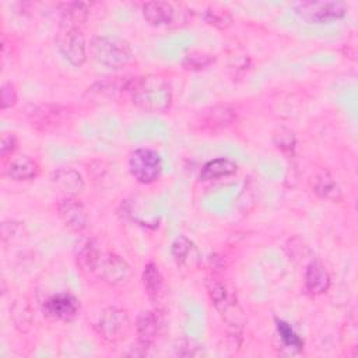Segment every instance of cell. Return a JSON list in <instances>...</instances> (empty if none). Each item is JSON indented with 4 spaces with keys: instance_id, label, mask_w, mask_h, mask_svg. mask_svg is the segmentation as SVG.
Here are the masks:
<instances>
[{
    "instance_id": "d6986e66",
    "label": "cell",
    "mask_w": 358,
    "mask_h": 358,
    "mask_svg": "<svg viewBox=\"0 0 358 358\" xmlns=\"http://www.w3.org/2000/svg\"><path fill=\"white\" fill-rule=\"evenodd\" d=\"M143 285L145 289L147 296L154 302H159V299L164 295V278L162 274L155 263L145 264L143 270Z\"/></svg>"
},
{
    "instance_id": "2e32d148",
    "label": "cell",
    "mask_w": 358,
    "mask_h": 358,
    "mask_svg": "<svg viewBox=\"0 0 358 358\" xmlns=\"http://www.w3.org/2000/svg\"><path fill=\"white\" fill-rule=\"evenodd\" d=\"M235 119V110L231 109L227 105L220 106H211L200 113V117L197 119V123L201 129L215 130L225 127L231 124V122Z\"/></svg>"
},
{
    "instance_id": "f546056e",
    "label": "cell",
    "mask_w": 358,
    "mask_h": 358,
    "mask_svg": "<svg viewBox=\"0 0 358 358\" xmlns=\"http://www.w3.org/2000/svg\"><path fill=\"white\" fill-rule=\"evenodd\" d=\"M22 229L24 225L22 222H17V221H10V222H3L1 225V238L3 241H7V238H17L20 235H22Z\"/></svg>"
},
{
    "instance_id": "9c48e42d",
    "label": "cell",
    "mask_w": 358,
    "mask_h": 358,
    "mask_svg": "<svg viewBox=\"0 0 358 358\" xmlns=\"http://www.w3.org/2000/svg\"><path fill=\"white\" fill-rule=\"evenodd\" d=\"M42 310L46 316L63 322H70L73 320L80 310V303L78 299L69 294V292H59L52 296H49L43 305Z\"/></svg>"
},
{
    "instance_id": "3957f363",
    "label": "cell",
    "mask_w": 358,
    "mask_h": 358,
    "mask_svg": "<svg viewBox=\"0 0 358 358\" xmlns=\"http://www.w3.org/2000/svg\"><path fill=\"white\" fill-rule=\"evenodd\" d=\"M87 271L95 274L101 281L113 287L126 285L131 278V267L129 263L119 255L101 248L96 250Z\"/></svg>"
},
{
    "instance_id": "7a4b0ae2",
    "label": "cell",
    "mask_w": 358,
    "mask_h": 358,
    "mask_svg": "<svg viewBox=\"0 0 358 358\" xmlns=\"http://www.w3.org/2000/svg\"><path fill=\"white\" fill-rule=\"evenodd\" d=\"M90 53L96 63L110 70L123 69L133 60L131 46L119 36H94L90 43Z\"/></svg>"
},
{
    "instance_id": "277c9868",
    "label": "cell",
    "mask_w": 358,
    "mask_h": 358,
    "mask_svg": "<svg viewBox=\"0 0 358 358\" xmlns=\"http://www.w3.org/2000/svg\"><path fill=\"white\" fill-rule=\"evenodd\" d=\"M294 13L308 24H330L345 15V4L341 1H298L292 4Z\"/></svg>"
},
{
    "instance_id": "44dd1931",
    "label": "cell",
    "mask_w": 358,
    "mask_h": 358,
    "mask_svg": "<svg viewBox=\"0 0 358 358\" xmlns=\"http://www.w3.org/2000/svg\"><path fill=\"white\" fill-rule=\"evenodd\" d=\"M10 312H11V319L14 322V326L20 331H28L32 327L34 315H32V310H31L29 305L27 303V301H24V299L14 301Z\"/></svg>"
},
{
    "instance_id": "83f0119b",
    "label": "cell",
    "mask_w": 358,
    "mask_h": 358,
    "mask_svg": "<svg viewBox=\"0 0 358 358\" xmlns=\"http://www.w3.org/2000/svg\"><path fill=\"white\" fill-rule=\"evenodd\" d=\"M17 102V91L11 83H4L1 85V109L6 110L14 106Z\"/></svg>"
},
{
    "instance_id": "6da1fadb",
    "label": "cell",
    "mask_w": 358,
    "mask_h": 358,
    "mask_svg": "<svg viewBox=\"0 0 358 358\" xmlns=\"http://www.w3.org/2000/svg\"><path fill=\"white\" fill-rule=\"evenodd\" d=\"M124 94L136 108L148 113H164L172 102L168 81L157 74H144L127 80Z\"/></svg>"
},
{
    "instance_id": "4316f807",
    "label": "cell",
    "mask_w": 358,
    "mask_h": 358,
    "mask_svg": "<svg viewBox=\"0 0 358 358\" xmlns=\"http://www.w3.org/2000/svg\"><path fill=\"white\" fill-rule=\"evenodd\" d=\"M274 144L282 152H292L295 148V134L288 129H280L274 134Z\"/></svg>"
},
{
    "instance_id": "e0dca14e",
    "label": "cell",
    "mask_w": 358,
    "mask_h": 358,
    "mask_svg": "<svg viewBox=\"0 0 358 358\" xmlns=\"http://www.w3.org/2000/svg\"><path fill=\"white\" fill-rule=\"evenodd\" d=\"M38 171V164L32 158H29L28 155H18L8 162L6 168V175L15 182H22L36 178Z\"/></svg>"
},
{
    "instance_id": "9a60e30c",
    "label": "cell",
    "mask_w": 358,
    "mask_h": 358,
    "mask_svg": "<svg viewBox=\"0 0 358 358\" xmlns=\"http://www.w3.org/2000/svg\"><path fill=\"white\" fill-rule=\"evenodd\" d=\"M52 183L66 196H76L84 189V180L78 171L73 168H57L52 172Z\"/></svg>"
},
{
    "instance_id": "603a6c76",
    "label": "cell",
    "mask_w": 358,
    "mask_h": 358,
    "mask_svg": "<svg viewBox=\"0 0 358 358\" xmlns=\"http://www.w3.org/2000/svg\"><path fill=\"white\" fill-rule=\"evenodd\" d=\"M87 3H67L62 11V27H77L85 21L88 14Z\"/></svg>"
},
{
    "instance_id": "cb8c5ba5",
    "label": "cell",
    "mask_w": 358,
    "mask_h": 358,
    "mask_svg": "<svg viewBox=\"0 0 358 358\" xmlns=\"http://www.w3.org/2000/svg\"><path fill=\"white\" fill-rule=\"evenodd\" d=\"M193 252H194V245L185 235L178 236L172 242L171 253H172V257H173V260L176 262L178 266H186L189 263V260L192 259Z\"/></svg>"
},
{
    "instance_id": "d4e9b609",
    "label": "cell",
    "mask_w": 358,
    "mask_h": 358,
    "mask_svg": "<svg viewBox=\"0 0 358 358\" xmlns=\"http://www.w3.org/2000/svg\"><path fill=\"white\" fill-rule=\"evenodd\" d=\"M204 21L217 28H227L232 20L227 10H222L218 7H208L204 11Z\"/></svg>"
},
{
    "instance_id": "ac0fdd59",
    "label": "cell",
    "mask_w": 358,
    "mask_h": 358,
    "mask_svg": "<svg viewBox=\"0 0 358 358\" xmlns=\"http://www.w3.org/2000/svg\"><path fill=\"white\" fill-rule=\"evenodd\" d=\"M238 165L235 164V161L229 159V158H214L207 161L201 171H200V179L204 182H210V180H218L227 176H231L236 172Z\"/></svg>"
},
{
    "instance_id": "30bf717a",
    "label": "cell",
    "mask_w": 358,
    "mask_h": 358,
    "mask_svg": "<svg viewBox=\"0 0 358 358\" xmlns=\"http://www.w3.org/2000/svg\"><path fill=\"white\" fill-rule=\"evenodd\" d=\"M57 213L63 224L73 232H81L88 225V214L84 204L76 196H66L57 204Z\"/></svg>"
},
{
    "instance_id": "52a82bcc",
    "label": "cell",
    "mask_w": 358,
    "mask_h": 358,
    "mask_svg": "<svg viewBox=\"0 0 358 358\" xmlns=\"http://www.w3.org/2000/svg\"><path fill=\"white\" fill-rule=\"evenodd\" d=\"M94 327L103 340L116 343L127 336L130 330V319L126 310L116 306H108L99 313Z\"/></svg>"
},
{
    "instance_id": "f1b7e54d",
    "label": "cell",
    "mask_w": 358,
    "mask_h": 358,
    "mask_svg": "<svg viewBox=\"0 0 358 358\" xmlns=\"http://www.w3.org/2000/svg\"><path fill=\"white\" fill-rule=\"evenodd\" d=\"M18 147V138L14 133H4L1 136V145H0V154L3 158H7L8 155H13L14 151Z\"/></svg>"
},
{
    "instance_id": "484cf974",
    "label": "cell",
    "mask_w": 358,
    "mask_h": 358,
    "mask_svg": "<svg viewBox=\"0 0 358 358\" xmlns=\"http://www.w3.org/2000/svg\"><path fill=\"white\" fill-rule=\"evenodd\" d=\"M214 62V57L201 52H192L185 56L183 67L187 70H201L210 66Z\"/></svg>"
},
{
    "instance_id": "5b68a950",
    "label": "cell",
    "mask_w": 358,
    "mask_h": 358,
    "mask_svg": "<svg viewBox=\"0 0 358 358\" xmlns=\"http://www.w3.org/2000/svg\"><path fill=\"white\" fill-rule=\"evenodd\" d=\"M130 175L143 185L155 182L162 172V159L159 154L151 148H137L129 157Z\"/></svg>"
},
{
    "instance_id": "8fae6325",
    "label": "cell",
    "mask_w": 358,
    "mask_h": 358,
    "mask_svg": "<svg viewBox=\"0 0 358 358\" xmlns=\"http://www.w3.org/2000/svg\"><path fill=\"white\" fill-rule=\"evenodd\" d=\"M28 119L34 129H36L38 131L48 133L62 124L63 109L56 105L35 106L28 113Z\"/></svg>"
},
{
    "instance_id": "4dcf8cb0",
    "label": "cell",
    "mask_w": 358,
    "mask_h": 358,
    "mask_svg": "<svg viewBox=\"0 0 358 358\" xmlns=\"http://www.w3.org/2000/svg\"><path fill=\"white\" fill-rule=\"evenodd\" d=\"M179 348H186L187 351L185 352V355L189 357V355H196V354H199L200 345L196 344L193 340H185V341L180 343V347H178V350H179Z\"/></svg>"
},
{
    "instance_id": "5bb4252c",
    "label": "cell",
    "mask_w": 358,
    "mask_h": 358,
    "mask_svg": "<svg viewBox=\"0 0 358 358\" xmlns=\"http://www.w3.org/2000/svg\"><path fill=\"white\" fill-rule=\"evenodd\" d=\"M303 281H305V289L310 295L324 294L331 284V280L326 267L317 260H312L308 264Z\"/></svg>"
},
{
    "instance_id": "ffe728a7",
    "label": "cell",
    "mask_w": 358,
    "mask_h": 358,
    "mask_svg": "<svg viewBox=\"0 0 358 358\" xmlns=\"http://www.w3.org/2000/svg\"><path fill=\"white\" fill-rule=\"evenodd\" d=\"M312 189L320 199L334 201V203L341 200V190H340L337 182L326 171H323L315 176Z\"/></svg>"
},
{
    "instance_id": "7402d4cb",
    "label": "cell",
    "mask_w": 358,
    "mask_h": 358,
    "mask_svg": "<svg viewBox=\"0 0 358 358\" xmlns=\"http://www.w3.org/2000/svg\"><path fill=\"white\" fill-rule=\"evenodd\" d=\"M275 327H277L278 337L281 338L285 348H288L294 352L302 351L303 340L298 336V333L294 330V327L289 323H287L285 320H281V319H275Z\"/></svg>"
},
{
    "instance_id": "ba28073f",
    "label": "cell",
    "mask_w": 358,
    "mask_h": 358,
    "mask_svg": "<svg viewBox=\"0 0 358 358\" xmlns=\"http://www.w3.org/2000/svg\"><path fill=\"white\" fill-rule=\"evenodd\" d=\"M57 48L62 56L73 66L80 67L87 60V45L84 35L77 27H62L57 34Z\"/></svg>"
},
{
    "instance_id": "7c38bea8",
    "label": "cell",
    "mask_w": 358,
    "mask_h": 358,
    "mask_svg": "<svg viewBox=\"0 0 358 358\" xmlns=\"http://www.w3.org/2000/svg\"><path fill=\"white\" fill-rule=\"evenodd\" d=\"M161 327H162V320L158 312H154V310L141 312L136 323L138 344L145 348H150L157 340L161 331Z\"/></svg>"
},
{
    "instance_id": "4fadbf2b",
    "label": "cell",
    "mask_w": 358,
    "mask_h": 358,
    "mask_svg": "<svg viewBox=\"0 0 358 358\" xmlns=\"http://www.w3.org/2000/svg\"><path fill=\"white\" fill-rule=\"evenodd\" d=\"M143 17L154 27H168L176 21V11L168 1H147L143 4Z\"/></svg>"
},
{
    "instance_id": "8992f818",
    "label": "cell",
    "mask_w": 358,
    "mask_h": 358,
    "mask_svg": "<svg viewBox=\"0 0 358 358\" xmlns=\"http://www.w3.org/2000/svg\"><path fill=\"white\" fill-rule=\"evenodd\" d=\"M207 292L210 295V299L215 309L220 312L222 319L232 326H241L239 319L242 317L241 308L236 302L235 295L231 292V289L227 287L225 282H222L220 278L211 277L207 278L206 282Z\"/></svg>"
}]
</instances>
